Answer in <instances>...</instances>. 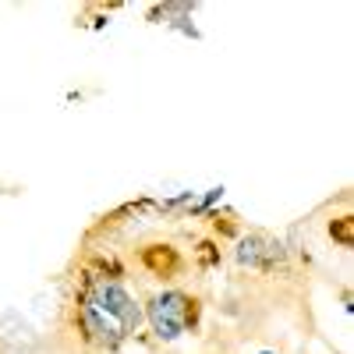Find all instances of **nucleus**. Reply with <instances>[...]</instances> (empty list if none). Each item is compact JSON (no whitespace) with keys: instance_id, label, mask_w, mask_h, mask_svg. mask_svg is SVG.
I'll return each mask as SVG.
<instances>
[{"instance_id":"obj_1","label":"nucleus","mask_w":354,"mask_h":354,"mask_svg":"<svg viewBox=\"0 0 354 354\" xmlns=\"http://www.w3.org/2000/svg\"><path fill=\"white\" fill-rule=\"evenodd\" d=\"M142 305L124 283V270L103 255L82 262L75 298H71V330L93 351H121L142 326Z\"/></svg>"},{"instance_id":"obj_2","label":"nucleus","mask_w":354,"mask_h":354,"mask_svg":"<svg viewBox=\"0 0 354 354\" xmlns=\"http://www.w3.org/2000/svg\"><path fill=\"white\" fill-rule=\"evenodd\" d=\"M202 298L198 294H188V290H160V294H149L142 305V319L149 322V330L156 340L163 344H174L181 340L185 333H198L202 326Z\"/></svg>"},{"instance_id":"obj_3","label":"nucleus","mask_w":354,"mask_h":354,"mask_svg":"<svg viewBox=\"0 0 354 354\" xmlns=\"http://www.w3.org/2000/svg\"><path fill=\"white\" fill-rule=\"evenodd\" d=\"M238 262L245 270H255V273H277L287 262V248L277 238H270V234L252 230L248 238L238 241Z\"/></svg>"},{"instance_id":"obj_4","label":"nucleus","mask_w":354,"mask_h":354,"mask_svg":"<svg viewBox=\"0 0 354 354\" xmlns=\"http://www.w3.org/2000/svg\"><path fill=\"white\" fill-rule=\"evenodd\" d=\"M138 262H142V270L149 277H156V280H177L181 270H185V255L177 252L174 245H167V241L138 248Z\"/></svg>"},{"instance_id":"obj_5","label":"nucleus","mask_w":354,"mask_h":354,"mask_svg":"<svg viewBox=\"0 0 354 354\" xmlns=\"http://www.w3.org/2000/svg\"><path fill=\"white\" fill-rule=\"evenodd\" d=\"M330 238L340 248H354V216H337L330 220Z\"/></svg>"},{"instance_id":"obj_6","label":"nucleus","mask_w":354,"mask_h":354,"mask_svg":"<svg viewBox=\"0 0 354 354\" xmlns=\"http://www.w3.org/2000/svg\"><path fill=\"white\" fill-rule=\"evenodd\" d=\"M213 248H216L213 241H202V245H198V266H202V270L220 266V252H213Z\"/></svg>"},{"instance_id":"obj_7","label":"nucleus","mask_w":354,"mask_h":354,"mask_svg":"<svg viewBox=\"0 0 354 354\" xmlns=\"http://www.w3.org/2000/svg\"><path fill=\"white\" fill-rule=\"evenodd\" d=\"M259 354H273V351H259Z\"/></svg>"}]
</instances>
